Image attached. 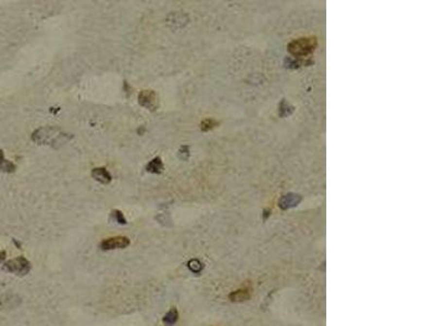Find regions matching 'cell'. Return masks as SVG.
<instances>
[{"mask_svg":"<svg viewBox=\"0 0 435 326\" xmlns=\"http://www.w3.org/2000/svg\"><path fill=\"white\" fill-rule=\"evenodd\" d=\"M73 135L61 132L60 128L53 126H45L36 130L32 134V140L38 145H50L53 148H60L72 139Z\"/></svg>","mask_w":435,"mask_h":326,"instance_id":"1","label":"cell"},{"mask_svg":"<svg viewBox=\"0 0 435 326\" xmlns=\"http://www.w3.org/2000/svg\"><path fill=\"white\" fill-rule=\"evenodd\" d=\"M3 270L9 273L16 274L17 276H25L32 270V264L24 257H17L16 259L4 262Z\"/></svg>","mask_w":435,"mask_h":326,"instance_id":"2","label":"cell"},{"mask_svg":"<svg viewBox=\"0 0 435 326\" xmlns=\"http://www.w3.org/2000/svg\"><path fill=\"white\" fill-rule=\"evenodd\" d=\"M130 244H131V241L127 237L114 236V237H110V238H106V240H104L99 244V247H100V249L108 251V250H116V249H124V248L129 247Z\"/></svg>","mask_w":435,"mask_h":326,"instance_id":"3","label":"cell"},{"mask_svg":"<svg viewBox=\"0 0 435 326\" xmlns=\"http://www.w3.org/2000/svg\"><path fill=\"white\" fill-rule=\"evenodd\" d=\"M139 103L150 111H155L159 107V98L155 90H141L139 95Z\"/></svg>","mask_w":435,"mask_h":326,"instance_id":"4","label":"cell"},{"mask_svg":"<svg viewBox=\"0 0 435 326\" xmlns=\"http://www.w3.org/2000/svg\"><path fill=\"white\" fill-rule=\"evenodd\" d=\"M21 298L15 293H6L0 296V310H11L19 307Z\"/></svg>","mask_w":435,"mask_h":326,"instance_id":"5","label":"cell"},{"mask_svg":"<svg viewBox=\"0 0 435 326\" xmlns=\"http://www.w3.org/2000/svg\"><path fill=\"white\" fill-rule=\"evenodd\" d=\"M91 176H93L95 181L102 183V184H104V185H108V184L112 180L111 174L108 172V170L106 168L93 169V171H91Z\"/></svg>","mask_w":435,"mask_h":326,"instance_id":"6","label":"cell"},{"mask_svg":"<svg viewBox=\"0 0 435 326\" xmlns=\"http://www.w3.org/2000/svg\"><path fill=\"white\" fill-rule=\"evenodd\" d=\"M163 163L162 160L160 157H156L154 158L152 161H149V163L146 165V171L149 173H154V174H161L163 172Z\"/></svg>","mask_w":435,"mask_h":326,"instance_id":"7","label":"cell"},{"mask_svg":"<svg viewBox=\"0 0 435 326\" xmlns=\"http://www.w3.org/2000/svg\"><path fill=\"white\" fill-rule=\"evenodd\" d=\"M16 169L17 165L4 158L3 151L0 150V171L4 173H13L16 171Z\"/></svg>","mask_w":435,"mask_h":326,"instance_id":"8","label":"cell"},{"mask_svg":"<svg viewBox=\"0 0 435 326\" xmlns=\"http://www.w3.org/2000/svg\"><path fill=\"white\" fill-rule=\"evenodd\" d=\"M177 320H178V312L176 310V308H171V309L167 312L166 315L163 316L162 322L166 326H173L177 322Z\"/></svg>","mask_w":435,"mask_h":326,"instance_id":"9","label":"cell"},{"mask_svg":"<svg viewBox=\"0 0 435 326\" xmlns=\"http://www.w3.org/2000/svg\"><path fill=\"white\" fill-rule=\"evenodd\" d=\"M111 215H112V219L114 220V221L118 222L119 224L125 225V224L127 223V222H126V220H125V218H124V215H123V213L121 212V211H119V210H113V211H112V213H111Z\"/></svg>","mask_w":435,"mask_h":326,"instance_id":"10","label":"cell"},{"mask_svg":"<svg viewBox=\"0 0 435 326\" xmlns=\"http://www.w3.org/2000/svg\"><path fill=\"white\" fill-rule=\"evenodd\" d=\"M189 268L193 271V272H199V270L201 269V264L199 263V261L191 260L189 263Z\"/></svg>","mask_w":435,"mask_h":326,"instance_id":"11","label":"cell"},{"mask_svg":"<svg viewBox=\"0 0 435 326\" xmlns=\"http://www.w3.org/2000/svg\"><path fill=\"white\" fill-rule=\"evenodd\" d=\"M7 257V252L4 250H0V263H2L4 260H6Z\"/></svg>","mask_w":435,"mask_h":326,"instance_id":"12","label":"cell"}]
</instances>
